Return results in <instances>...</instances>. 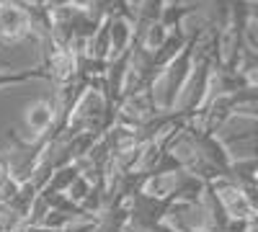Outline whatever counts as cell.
Returning <instances> with one entry per match:
<instances>
[{"label":"cell","mask_w":258,"mask_h":232,"mask_svg":"<svg viewBox=\"0 0 258 232\" xmlns=\"http://www.w3.org/2000/svg\"><path fill=\"white\" fill-rule=\"evenodd\" d=\"M202 36H204V26L191 29L183 52H181L173 62H170V65L163 70V75H160V78L165 80V98H163L165 111H170V109L176 106V101L181 98V93H183V88H186L188 75H191V67H194V52H197V44H199Z\"/></svg>","instance_id":"6da1fadb"},{"label":"cell","mask_w":258,"mask_h":232,"mask_svg":"<svg viewBox=\"0 0 258 232\" xmlns=\"http://www.w3.org/2000/svg\"><path fill=\"white\" fill-rule=\"evenodd\" d=\"M31 36V21L13 0H0V39L16 41Z\"/></svg>","instance_id":"7a4b0ae2"},{"label":"cell","mask_w":258,"mask_h":232,"mask_svg":"<svg viewBox=\"0 0 258 232\" xmlns=\"http://www.w3.org/2000/svg\"><path fill=\"white\" fill-rule=\"evenodd\" d=\"M24 121H26V129H29L34 137H47V134H52L54 121H57L54 101H44V98L34 101L31 106L26 109Z\"/></svg>","instance_id":"3957f363"},{"label":"cell","mask_w":258,"mask_h":232,"mask_svg":"<svg viewBox=\"0 0 258 232\" xmlns=\"http://www.w3.org/2000/svg\"><path fill=\"white\" fill-rule=\"evenodd\" d=\"M109 41H111V59L121 57L135 47V21L129 18H109Z\"/></svg>","instance_id":"277c9868"},{"label":"cell","mask_w":258,"mask_h":232,"mask_svg":"<svg viewBox=\"0 0 258 232\" xmlns=\"http://www.w3.org/2000/svg\"><path fill=\"white\" fill-rule=\"evenodd\" d=\"M132 212H129V204H109L98 214V222L93 227V232H126Z\"/></svg>","instance_id":"5b68a950"},{"label":"cell","mask_w":258,"mask_h":232,"mask_svg":"<svg viewBox=\"0 0 258 232\" xmlns=\"http://www.w3.org/2000/svg\"><path fill=\"white\" fill-rule=\"evenodd\" d=\"M78 176H83L80 163H70V165L54 168L49 181H47V186L41 188V191H47V194H68V188L78 181Z\"/></svg>","instance_id":"8992f818"},{"label":"cell","mask_w":258,"mask_h":232,"mask_svg":"<svg viewBox=\"0 0 258 232\" xmlns=\"http://www.w3.org/2000/svg\"><path fill=\"white\" fill-rule=\"evenodd\" d=\"M31 80H52V78L44 65L29 67V70H0V88L24 86V83H31Z\"/></svg>","instance_id":"52a82bcc"},{"label":"cell","mask_w":258,"mask_h":232,"mask_svg":"<svg viewBox=\"0 0 258 232\" xmlns=\"http://www.w3.org/2000/svg\"><path fill=\"white\" fill-rule=\"evenodd\" d=\"M93 188H96V186H93L88 178H85V176H78V181L68 188V194H64V196H68L70 201H75V204L83 206L85 201H88V196L93 194Z\"/></svg>","instance_id":"ba28073f"},{"label":"cell","mask_w":258,"mask_h":232,"mask_svg":"<svg viewBox=\"0 0 258 232\" xmlns=\"http://www.w3.org/2000/svg\"><path fill=\"white\" fill-rule=\"evenodd\" d=\"M13 183V176H11V158H6L0 152V201H3V194L6 188Z\"/></svg>","instance_id":"9c48e42d"},{"label":"cell","mask_w":258,"mask_h":232,"mask_svg":"<svg viewBox=\"0 0 258 232\" xmlns=\"http://www.w3.org/2000/svg\"><path fill=\"white\" fill-rule=\"evenodd\" d=\"M41 3H44L49 11H59V8H70L75 0H41Z\"/></svg>","instance_id":"30bf717a"},{"label":"cell","mask_w":258,"mask_h":232,"mask_svg":"<svg viewBox=\"0 0 258 232\" xmlns=\"http://www.w3.org/2000/svg\"><path fill=\"white\" fill-rule=\"evenodd\" d=\"M0 65H3V70H13V67H11V65H8V62H6V59H3V54H0Z\"/></svg>","instance_id":"8fae6325"}]
</instances>
